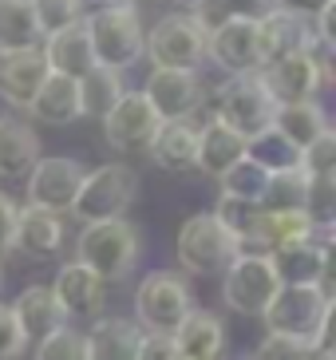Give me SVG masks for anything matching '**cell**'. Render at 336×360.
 Wrapping results in <instances>:
<instances>
[{
	"label": "cell",
	"instance_id": "1",
	"mask_svg": "<svg viewBox=\"0 0 336 360\" xmlns=\"http://www.w3.org/2000/svg\"><path fill=\"white\" fill-rule=\"evenodd\" d=\"M87 40H91V56L95 68H111V72L123 75L131 64L143 60V44H147V32H143V20H138L135 4H103L84 16Z\"/></svg>",
	"mask_w": 336,
	"mask_h": 360
},
{
	"label": "cell",
	"instance_id": "2",
	"mask_svg": "<svg viewBox=\"0 0 336 360\" xmlns=\"http://www.w3.org/2000/svg\"><path fill=\"white\" fill-rule=\"evenodd\" d=\"M75 262L91 269L103 285L111 281H123L131 277L138 262V233L127 218H115V222H95L84 226L79 242H75Z\"/></svg>",
	"mask_w": 336,
	"mask_h": 360
},
{
	"label": "cell",
	"instance_id": "3",
	"mask_svg": "<svg viewBox=\"0 0 336 360\" xmlns=\"http://www.w3.org/2000/svg\"><path fill=\"white\" fill-rule=\"evenodd\" d=\"M190 285L186 277L170 274V269H155L138 281L135 289V325L155 337H174V328L190 317Z\"/></svg>",
	"mask_w": 336,
	"mask_h": 360
},
{
	"label": "cell",
	"instance_id": "4",
	"mask_svg": "<svg viewBox=\"0 0 336 360\" xmlns=\"http://www.w3.org/2000/svg\"><path fill=\"white\" fill-rule=\"evenodd\" d=\"M138 194V174L123 162H107V167L84 174L79 182V194L72 202V214L79 218L84 226L95 222H115L131 210V202Z\"/></svg>",
	"mask_w": 336,
	"mask_h": 360
},
{
	"label": "cell",
	"instance_id": "5",
	"mask_svg": "<svg viewBox=\"0 0 336 360\" xmlns=\"http://www.w3.org/2000/svg\"><path fill=\"white\" fill-rule=\"evenodd\" d=\"M273 111H277V103L265 91L257 72L230 75L218 87V96H214V119L226 123L230 131H238L242 139H253V135H261V131L273 127Z\"/></svg>",
	"mask_w": 336,
	"mask_h": 360
},
{
	"label": "cell",
	"instance_id": "6",
	"mask_svg": "<svg viewBox=\"0 0 336 360\" xmlns=\"http://www.w3.org/2000/svg\"><path fill=\"white\" fill-rule=\"evenodd\" d=\"M143 56H150L155 72H194L206 60V32L194 16L170 12L147 32Z\"/></svg>",
	"mask_w": 336,
	"mask_h": 360
},
{
	"label": "cell",
	"instance_id": "7",
	"mask_svg": "<svg viewBox=\"0 0 336 360\" xmlns=\"http://www.w3.org/2000/svg\"><path fill=\"white\" fill-rule=\"evenodd\" d=\"M277 289H281V281L265 254H238L221 274V301L242 317H261L277 297Z\"/></svg>",
	"mask_w": 336,
	"mask_h": 360
},
{
	"label": "cell",
	"instance_id": "8",
	"mask_svg": "<svg viewBox=\"0 0 336 360\" xmlns=\"http://www.w3.org/2000/svg\"><path fill=\"white\" fill-rule=\"evenodd\" d=\"M328 313H332V293H325L321 285H281L277 297L269 301V309L261 313V321L269 333L313 340V333Z\"/></svg>",
	"mask_w": 336,
	"mask_h": 360
},
{
	"label": "cell",
	"instance_id": "9",
	"mask_svg": "<svg viewBox=\"0 0 336 360\" xmlns=\"http://www.w3.org/2000/svg\"><path fill=\"white\" fill-rule=\"evenodd\" d=\"M238 257V245L214 214H194L186 226L179 230V262L186 274L214 277L226 274V265Z\"/></svg>",
	"mask_w": 336,
	"mask_h": 360
},
{
	"label": "cell",
	"instance_id": "10",
	"mask_svg": "<svg viewBox=\"0 0 336 360\" xmlns=\"http://www.w3.org/2000/svg\"><path fill=\"white\" fill-rule=\"evenodd\" d=\"M158 131V115L150 111L143 91H123L111 111L103 115V135L119 155H147Z\"/></svg>",
	"mask_w": 336,
	"mask_h": 360
},
{
	"label": "cell",
	"instance_id": "11",
	"mask_svg": "<svg viewBox=\"0 0 336 360\" xmlns=\"http://www.w3.org/2000/svg\"><path fill=\"white\" fill-rule=\"evenodd\" d=\"M84 182V167L75 159H40L28 170V206L48 214H72V202Z\"/></svg>",
	"mask_w": 336,
	"mask_h": 360
},
{
	"label": "cell",
	"instance_id": "12",
	"mask_svg": "<svg viewBox=\"0 0 336 360\" xmlns=\"http://www.w3.org/2000/svg\"><path fill=\"white\" fill-rule=\"evenodd\" d=\"M265 91L273 96V103H305V99L316 96V87L325 84L328 64L316 52L309 56H289V60H277V64H265L261 72Z\"/></svg>",
	"mask_w": 336,
	"mask_h": 360
},
{
	"label": "cell",
	"instance_id": "13",
	"mask_svg": "<svg viewBox=\"0 0 336 360\" xmlns=\"http://www.w3.org/2000/svg\"><path fill=\"white\" fill-rule=\"evenodd\" d=\"M143 96L158 115V123H174V119H190L206 103V87L198 72H150Z\"/></svg>",
	"mask_w": 336,
	"mask_h": 360
},
{
	"label": "cell",
	"instance_id": "14",
	"mask_svg": "<svg viewBox=\"0 0 336 360\" xmlns=\"http://www.w3.org/2000/svg\"><path fill=\"white\" fill-rule=\"evenodd\" d=\"M206 56L230 75L261 72V44H257V24L253 20H226L206 36Z\"/></svg>",
	"mask_w": 336,
	"mask_h": 360
},
{
	"label": "cell",
	"instance_id": "15",
	"mask_svg": "<svg viewBox=\"0 0 336 360\" xmlns=\"http://www.w3.org/2000/svg\"><path fill=\"white\" fill-rule=\"evenodd\" d=\"M257 44H261V68L277 64V60H289V56H309V52H316L313 20L273 8L265 20H257Z\"/></svg>",
	"mask_w": 336,
	"mask_h": 360
},
{
	"label": "cell",
	"instance_id": "16",
	"mask_svg": "<svg viewBox=\"0 0 336 360\" xmlns=\"http://www.w3.org/2000/svg\"><path fill=\"white\" fill-rule=\"evenodd\" d=\"M269 262H273L281 285H321L325 293H332L328 289V238L285 245V250L269 254Z\"/></svg>",
	"mask_w": 336,
	"mask_h": 360
},
{
	"label": "cell",
	"instance_id": "17",
	"mask_svg": "<svg viewBox=\"0 0 336 360\" xmlns=\"http://www.w3.org/2000/svg\"><path fill=\"white\" fill-rule=\"evenodd\" d=\"M52 293L60 301L63 317H99L103 313V301H107V285L91 269H84L79 262H67L56 274Z\"/></svg>",
	"mask_w": 336,
	"mask_h": 360
},
{
	"label": "cell",
	"instance_id": "18",
	"mask_svg": "<svg viewBox=\"0 0 336 360\" xmlns=\"http://www.w3.org/2000/svg\"><path fill=\"white\" fill-rule=\"evenodd\" d=\"M44 79H48V60H44L40 48L0 56V99H4V103L28 107Z\"/></svg>",
	"mask_w": 336,
	"mask_h": 360
},
{
	"label": "cell",
	"instance_id": "19",
	"mask_svg": "<svg viewBox=\"0 0 336 360\" xmlns=\"http://www.w3.org/2000/svg\"><path fill=\"white\" fill-rule=\"evenodd\" d=\"M8 309H12V317H16V325H20V333H24L28 345H40L44 337H52L56 328L67 325V317H63V309H60V301H56L52 285H28Z\"/></svg>",
	"mask_w": 336,
	"mask_h": 360
},
{
	"label": "cell",
	"instance_id": "20",
	"mask_svg": "<svg viewBox=\"0 0 336 360\" xmlns=\"http://www.w3.org/2000/svg\"><path fill=\"white\" fill-rule=\"evenodd\" d=\"M174 349L182 360H221L226 352V325L210 309H190V317L174 328Z\"/></svg>",
	"mask_w": 336,
	"mask_h": 360
},
{
	"label": "cell",
	"instance_id": "21",
	"mask_svg": "<svg viewBox=\"0 0 336 360\" xmlns=\"http://www.w3.org/2000/svg\"><path fill=\"white\" fill-rule=\"evenodd\" d=\"M87 340V360H138L143 328L131 317H99L84 333Z\"/></svg>",
	"mask_w": 336,
	"mask_h": 360
},
{
	"label": "cell",
	"instance_id": "22",
	"mask_svg": "<svg viewBox=\"0 0 336 360\" xmlns=\"http://www.w3.org/2000/svg\"><path fill=\"white\" fill-rule=\"evenodd\" d=\"M40 52H44V60H48V72L67 75V79H75V84L95 68L91 40H87L84 20L72 24V28H63V32H56V36H48V44H44Z\"/></svg>",
	"mask_w": 336,
	"mask_h": 360
},
{
	"label": "cell",
	"instance_id": "23",
	"mask_svg": "<svg viewBox=\"0 0 336 360\" xmlns=\"http://www.w3.org/2000/svg\"><path fill=\"white\" fill-rule=\"evenodd\" d=\"M242 159H245V139L210 115L198 127V162H194V170L210 174V179H221L233 162Z\"/></svg>",
	"mask_w": 336,
	"mask_h": 360
},
{
	"label": "cell",
	"instance_id": "24",
	"mask_svg": "<svg viewBox=\"0 0 336 360\" xmlns=\"http://www.w3.org/2000/svg\"><path fill=\"white\" fill-rule=\"evenodd\" d=\"M28 111L40 119V123L67 127V123H75V119L84 115V107H79V84L67 79V75H52V72H48V79L40 84V91L32 96Z\"/></svg>",
	"mask_w": 336,
	"mask_h": 360
},
{
	"label": "cell",
	"instance_id": "25",
	"mask_svg": "<svg viewBox=\"0 0 336 360\" xmlns=\"http://www.w3.org/2000/svg\"><path fill=\"white\" fill-rule=\"evenodd\" d=\"M273 131L297 150H309L316 139L325 135L328 127V115L325 107L316 103V99H305V103H281L273 111Z\"/></svg>",
	"mask_w": 336,
	"mask_h": 360
},
{
	"label": "cell",
	"instance_id": "26",
	"mask_svg": "<svg viewBox=\"0 0 336 360\" xmlns=\"http://www.w3.org/2000/svg\"><path fill=\"white\" fill-rule=\"evenodd\" d=\"M147 155L162 170H194V162H198V127L190 119L158 123L155 143H150Z\"/></svg>",
	"mask_w": 336,
	"mask_h": 360
},
{
	"label": "cell",
	"instance_id": "27",
	"mask_svg": "<svg viewBox=\"0 0 336 360\" xmlns=\"http://www.w3.org/2000/svg\"><path fill=\"white\" fill-rule=\"evenodd\" d=\"M40 162V139L28 123L0 115V179H24Z\"/></svg>",
	"mask_w": 336,
	"mask_h": 360
},
{
	"label": "cell",
	"instance_id": "28",
	"mask_svg": "<svg viewBox=\"0 0 336 360\" xmlns=\"http://www.w3.org/2000/svg\"><path fill=\"white\" fill-rule=\"evenodd\" d=\"M63 245V218L36 206H24L16 214V250L28 257H52Z\"/></svg>",
	"mask_w": 336,
	"mask_h": 360
},
{
	"label": "cell",
	"instance_id": "29",
	"mask_svg": "<svg viewBox=\"0 0 336 360\" xmlns=\"http://www.w3.org/2000/svg\"><path fill=\"white\" fill-rule=\"evenodd\" d=\"M214 218L221 222V230L233 238L238 254H265L261 250V218L265 210L257 202H238V198H221ZM269 257V254H265Z\"/></svg>",
	"mask_w": 336,
	"mask_h": 360
},
{
	"label": "cell",
	"instance_id": "30",
	"mask_svg": "<svg viewBox=\"0 0 336 360\" xmlns=\"http://www.w3.org/2000/svg\"><path fill=\"white\" fill-rule=\"evenodd\" d=\"M313 238H325V233L313 230L305 210H265V218H261V250L265 254H277L285 245L313 242Z\"/></svg>",
	"mask_w": 336,
	"mask_h": 360
},
{
	"label": "cell",
	"instance_id": "31",
	"mask_svg": "<svg viewBox=\"0 0 336 360\" xmlns=\"http://www.w3.org/2000/svg\"><path fill=\"white\" fill-rule=\"evenodd\" d=\"M40 24H36V12L32 4L20 0H0V56L4 52H28V48H40Z\"/></svg>",
	"mask_w": 336,
	"mask_h": 360
},
{
	"label": "cell",
	"instance_id": "32",
	"mask_svg": "<svg viewBox=\"0 0 336 360\" xmlns=\"http://www.w3.org/2000/svg\"><path fill=\"white\" fill-rule=\"evenodd\" d=\"M277 8V0H202L198 8H194V20L206 36L214 28H221L226 20H265L269 12Z\"/></svg>",
	"mask_w": 336,
	"mask_h": 360
},
{
	"label": "cell",
	"instance_id": "33",
	"mask_svg": "<svg viewBox=\"0 0 336 360\" xmlns=\"http://www.w3.org/2000/svg\"><path fill=\"white\" fill-rule=\"evenodd\" d=\"M123 75L111 72V68H91V72L79 79V107H84V115H99L103 119L111 107L123 99Z\"/></svg>",
	"mask_w": 336,
	"mask_h": 360
},
{
	"label": "cell",
	"instance_id": "34",
	"mask_svg": "<svg viewBox=\"0 0 336 360\" xmlns=\"http://www.w3.org/2000/svg\"><path fill=\"white\" fill-rule=\"evenodd\" d=\"M245 155H250L257 167H265L269 174H285V170H301V150L289 147L273 127L261 131V135L245 139Z\"/></svg>",
	"mask_w": 336,
	"mask_h": 360
},
{
	"label": "cell",
	"instance_id": "35",
	"mask_svg": "<svg viewBox=\"0 0 336 360\" xmlns=\"http://www.w3.org/2000/svg\"><path fill=\"white\" fill-rule=\"evenodd\" d=\"M221 198H238V202H257L261 206L265 198V186H269V170L257 167V162L245 155L242 162H233L226 174H221Z\"/></svg>",
	"mask_w": 336,
	"mask_h": 360
},
{
	"label": "cell",
	"instance_id": "36",
	"mask_svg": "<svg viewBox=\"0 0 336 360\" xmlns=\"http://www.w3.org/2000/svg\"><path fill=\"white\" fill-rule=\"evenodd\" d=\"M305 191H309V174H305V170L269 174L261 210H301V206H305Z\"/></svg>",
	"mask_w": 336,
	"mask_h": 360
},
{
	"label": "cell",
	"instance_id": "37",
	"mask_svg": "<svg viewBox=\"0 0 336 360\" xmlns=\"http://www.w3.org/2000/svg\"><path fill=\"white\" fill-rule=\"evenodd\" d=\"M32 12H36V24H40L44 40L63 32V28H72V24H79L87 16V12L79 8V0H36Z\"/></svg>",
	"mask_w": 336,
	"mask_h": 360
},
{
	"label": "cell",
	"instance_id": "38",
	"mask_svg": "<svg viewBox=\"0 0 336 360\" xmlns=\"http://www.w3.org/2000/svg\"><path fill=\"white\" fill-rule=\"evenodd\" d=\"M36 360H87V340L79 328L63 325L56 328L52 337H44L36 345Z\"/></svg>",
	"mask_w": 336,
	"mask_h": 360
},
{
	"label": "cell",
	"instance_id": "39",
	"mask_svg": "<svg viewBox=\"0 0 336 360\" xmlns=\"http://www.w3.org/2000/svg\"><path fill=\"white\" fill-rule=\"evenodd\" d=\"M301 170H305L309 179H332V170H336V135L332 131H325L309 150H301Z\"/></svg>",
	"mask_w": 336,
	"mask_h": 360
},
{
	"label": "cell",
	"instance_id": "40",
	"mask_svg": "<svg viewBox=\"0 0 336 360\" xmlns=\"http://www.w3.org/2000/svg\"><path fill=\"white\" fill-rule=\"evenodd\" d=\"M250 360H309V340L265 333V340H257V349L250 352Z\"/></svg>",
	"mask_w": 336,
	"mask_h": 360
},
{
	"label": "cell",
	"instance_id": "41",
	"mask_svg": "<svg viewBox=\"0 0 336 360\" xmlns=\"http://www.w3.org/2000/svg\"><path fill=\"white\" fill-rule=\"evenodd\" d=\"M24 352H28V340H24L20 325L8 305H0V360H20Z\"/></svg>",
	"mask_w": 336,
	"mask_h": 360
},
{
	"label": "cell",
	"instance_id": "42",
	"mask_svg": "<svg viewBox=\"0 0 336 360\" xmlns=\"http://www.w3.org/2000/svg\"><path fill=\"white\" fill-rule=\"evenodd\" d=\"M16 206L0 194V257H8L16 250Z\"/></svg>",
	"mask_w": 336,
	"mask_h": 360
},
{
	"label": "cell",
	"instance_id": "43",
	"mask_svg": "<svg viewBox=\"0 0 336 360\" xmlns=\"http://www.w3.org/2000/svg\"><path fill=\"white\" fill-rule=\"evenodd\" d=\"M138 360H182L174 340L170 337H155V333H143V345H138Z\"/></svg>",
	"mask_w": 336,
	"mask_h": 360
},
{
	"label": "cell",
	"instance_id": "44",
	"mask_svg": "<svg viewBox=\"0 0 336 360\" xmlns=\"http://www.w3.org/2000/svg\"><path fill=\"white\" fill-rule=\"evenodd\" d=\"M332 0H277V8L281 12H293V16H305V20H313L316 12H325Z\"/></svg>",
	"mask_w": 336,
	"mask_h": 360
},
{
	"label": "cell",
	"instance_id": "45",
	"mask_svg": "<svg viewBox=\"0 0 336 360\" xmlns=\"http://www.w3.org/2000/svg\"><path fill=\"white\" fill-rule=\"evenodd\" d=\"M87 4H99L103 8V4H119V0H79V8H87Z\"/></svg>",
	"mask_w": 336,
	"mask_h": 360
},
{
	"label": "cell",
	"instance_id": "46",
	"mask_svg": "<svg viewBox=\"0 0 336 360\" xmlns=\"http://www.w3.org/2000/svg\"><path fill=\"white\" fill-rule=\"evenodd\" d=\"M179 4H190V8H198V4H202V0H179Z\"/></svg>",
	"mask_w": 336,
	"mask_h": 360
},
{
	"label": "cell",
	"instance_id": "47",
	"mask_svg": "<svg viewBox=\"0 0 336 360\" xmlns=\"http://www.w3.org/2000/svg\"><path fill=\"white\" fill-rule=\"evenodd\" d=\"M20 4H36V0H20Z\"/></svg>",
	"mask_w": 336,
	"mask_h": 360
}]
</instances>
